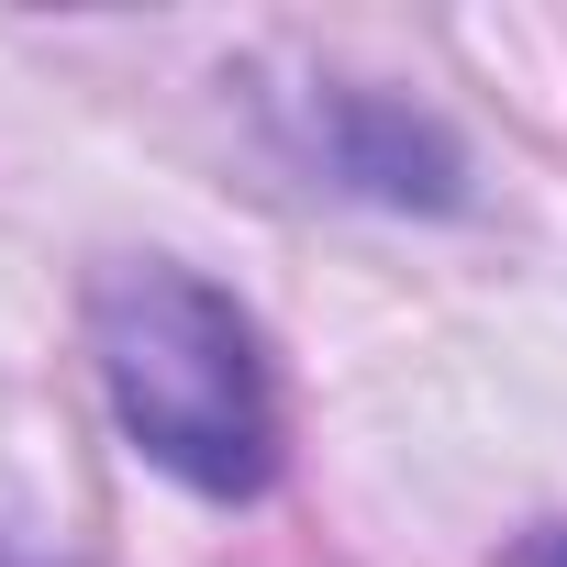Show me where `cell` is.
Instances as JSON below:
<instances>
[{"label":"cell","mask_w":567,"mask_h":567,"mask_svg":"<svg viewBox=\"0 0 567 567\" xmlns=\"http://www.w3.org/2000/svg\"><path fill=\"white\" fill-rule=\"evenodd\" d=\"M90 357H101V390L123 412V434L189 478L200 501H256L267 467H278V401H267V357H256V323L212 290V278L145 256V267H112L90 290Z\"/></svg>","instance_id":"6da1fadb"},{"label":"cell","mask_w":567,"mask_h":567,"mask_svg":"<svg viewBox=\"0 0 567 567\" xmlns=\"http://www.w3.org/2000/svg\"><path fill=\"white\" fill-rule=\"evenodd\" d=\"M323 167L379 200H456V156L390 101H323Z\"/></svg>","instance_id":"7a4b0ae2"},{"label":"cell","mask_w":567,"mask_h":567,"mask_svg":"<svg viewBox=\"0 0 567 567\" xmlns=\"http://www.w3.org/2000/svg\"><path fill=\"white\" fill-rule=\"evenodd\" d=\"M523 567H567V534H556V545H534V556H523Z\"/></svg>","instance_id":"3957f363"}]
</instances>
